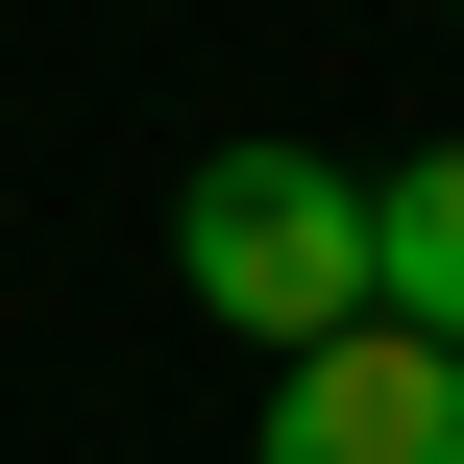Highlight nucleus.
Returning <instances> with one entry per match:
<instances>
[{
    "instance_id": "f257e3e1",
    "label": "nucleus",
    "mask_w": 464,
    "mask_h": 464,
    "mask_svg": "<svg viewBox=\"0 0 464 464\" xmlns=\"http://www.w3.org/2000/svg\"><path fill=\"white\" fill-rule=\"evenodd\" d=\"M171 294L220 318V343H343L367 318V171L343 147H196V196H171Z\"/></svg>"
},
{
    "instance_id": "f03ea898",
    "label": "nucleus",
    "mask_w": 464,
    "mask_h": 464,
    "mask_svg": "<svg viewBox=\"0 0 464 464\" xmlns=\"http://www.w3.org/2000/svg\"><path fill=\"white\" fill-rule=\"evenodd\" d=\"M269 464H464V343L416 318H343L269 367Z\"/></svg>"
},
{
    "instance_id": "7ed1b4c3",
    "label": "nucleus",
    "mask_w": 464,
    "mask_h": 464,
    "mask_svg": "<svg viewBox=\"0 0 464 464\" xmlns=\"http://www.w3.org/2000/svg\"><path fill=\"white\" fill-rule=\"evenodd\" d=\"M367 318L464 343V147H392V171H367Z\"/></svg>"
}]
</instances>
